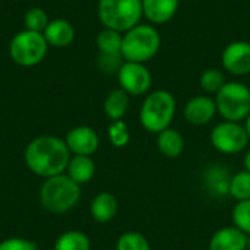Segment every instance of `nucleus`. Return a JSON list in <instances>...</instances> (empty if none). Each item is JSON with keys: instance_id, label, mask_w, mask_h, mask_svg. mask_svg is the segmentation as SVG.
<instances>
[{"instance_id": "1", "label": "nucleus", "mask_w": 250, "mask_h": 250, "mask_svg": "<svg viewBox=\"0 0 250 250\" xmlns=\"http://www.w3.org/2000/svg\"><path fill=\"white\" fill-rule=\"evenodd\" d=\"M23 157L29 171L42 179L66 173L72 158L64 139L50 135L32 139L26 145Z\"/></svg>"}, {"instance_id": "2", "label": "nucleus", "mask_w": 250, "mask_h": 250, "mask_svg": "<svg viewBox=\"0 0 250 250\" xmlns=\"http://www.w3.org/2000/svg\"><path fill=\"white\" fill-rule=\"evenodd\" d=\"M41 207L54 215L73 209L81 201V186L75 183L66 173L44 179L40 188Z\"/></svg>"}, {"instance_id": "3", "label": "nucleus", "mask_w": 250, "mask_h": 250, "mask_svg": "<svg viewBox=\"0 0 250 250\" xmlns=\"http://www.w3.org/2000/svg\"><path fill=\"white\" fill-rule=\"evenodd\" d=\"M176 98L167 89H155L149 92L139 110V122L142 127L151 133H160L170 127L176 116Z\"/></svg>"}, {"instance_id": "4", "label": "nucleus", "mask_w": 250, "mask_h": 250, "mask_svg": "<svg viewBox=\"0 0 250 250\" xmlns=\"http://www.w3.org/2000/svg\"><path fill=\"white\" fill-rule=\"evenodd\" d=\"M161 47L158 29L151 23H138L123 34L122 57L125 62L146 63L157 56Z\"/></svg>"}, {"instance_id": "5", "label": "nucleus", "mask_w": 250, "mask_h": 250, "mask_svg": "<svg viewBox=\"0 0 250 250\" xmlns=\"http://www.w3.org/2000/svg\"><path fill=\"white\" fill-rule=\"evenodd\" d=\"M97 13L104 28L125 34L144 16L142 0H100Z\"/></svg>"}, {"instance_id": "6", "label": "nucleus", "mask_w": 250, "mask_h": 250, "mask_svg": "<svg viewBox=\"0 0 250 250\" xmlns=\"http://www.w3.org/2000/svg\"><path fill=\"white\" fill-rule=\"evenodd\" d=\"M215 104L224 120L240 123L250 114V88L242 82H227L215 94Z\"/></svg>"}, {"instance_id": "7", "label": "nucleus", "mask_w": 250, "mask_h": 250, "mask_svg": "<svg viewBox=\"0 0 250 250\" xmlns=\"http://www.w3.org/2000/svg\"><path fill=\"white\" fill-rule=\"evenodd\" d=\"M47 51L48 42L45 41L44 34L29 29L18 32L9 44L10 59L22 67H31L41 63Z\"/></svg>"}, {"instance_id": "8", "label": "nucleus", "mask_w": 250, "mask_h": 250, "mask_svg": "<svg viewBox=\"0 0 250 250\" xmlns=\"http://www.w3.org/2000/svg\"><path fill=\"white\" fill-rule=\"evenodd\" d=\"M211 145L221 154H239L249 145V136L239 122L224 120L215 125L209 135Z\"/></svg>"}, {"instance_id": "9", "label": "nucleus", "mask_w": 250, "mask_h": 250, "mask_svg": "<svg viewBox=\"0 0 250 250\" xmlns=\"http://www.w3.org/2000/svg\"><path fill=\"white\" fill-rule=\"evenodd\" d=\"M120 88L133 97L145 95L152 85V75L145 63L125 62L117 70Z\"/></svg>"}, {"instance_id": "10", "label": "nucleus", "mask_w": 250, "mask_h": 250, "mask_svg": "<svg viewBox=\"0 0 250 250\" xmlns=\"http://www.w3.org/2000/svg\"><path fill=\"white\" fill-rule=\"evenodd\" d=\"M223 67L236 76H245L250 73V42L249 41H233L221 54Z\"/></svg>"}, {"instance_id": "11", "label": "nucleus", "mask_w": 250, "mask_h": 250, "mask_svg": "<svg viewBox=\"0 0 250 250\" xmlns=\"http://www.w3.org/2000/svg\"><path fill=\"white\" fill-rule=\"evenodd\" d=\"M64 142L70 154L91 157L100 146V136L89 126H76L66 133Z\"/></svg>"}, {"instance_id": "12", "label": "nucleus", "mask_w": 250, "mask_h": 250, "mask_svg": "<svg viewBox=\"0 0 250 250\" xmlns=\"http://www.w3.org/2000/svg\"><path fill=\"white\" fill-rule=\"evenodd\" d=\"M217 104L215 100L208 97V95H196L190 98L185 108H183V116L189 125L193 126H205L217 114Z\"/></svg>"}, {"instance_id": "13", "label": "nucleus", "mask_w": 250, "mask_h": 250, "mask_svg": "<svg viewBox=\"0 0 250 250\" xmlns=\"http://www.w3.org/2000/svg\"><path fill=\"white\" fill-rule=\"evenodd\" d=\"M209 250H248V234L234 226L217 230L208 243Z\"/></svg>"}, {"instance_id": "14", "label": "nucleus", "mask_w": 250, "mask_h": 250, "mask_svg": "<svg viewBox=\"0 0 250 250\" xmlns=\"http://www.w3.org/2000/svg\"><path fill=\"white\" fill-rule=\"evenodd\" d=\"M180 0H142V13L151 25H163L174 18Z\"/></svg>"}, {"instance_id": "15", "label": "nucleus", "mask_w": 250, "mask_h": 250, "mask_svg": "<svg viewBox=\"0 0 250 250\" xmlns=\"http://www.w3.org/2000/svg\"><path fill=\"white\" fill-rule=\"evenodd\" d=\"M44 37L48 45L64 48L72 44L75 40V28L73 25L63 18H57L48 22V25L44 29Z\"/></svg>"}, {"instance_id": "16", "label": "nucleus", "mask_w": 250, "mask_h": 250, "mask_svg": "<svg viewBox=\"0 0 250 250\" xmlns=\"http://www.w3.org/2000/svg\"><path fill=\"white\" fill-rule=\"evenodd\" d=\"M95 163L88 155H73L67 164L66 174L79 186L89 183L95 176Z\"/></svg>"}, {"instance_id": "17", "label": "nucleus", "mask_w": 250, "mask_h": 250, "mask_svg": "<svg viewBox=\"0 0 250 250\" xmlns=\"http://www.w3.org/2000/svg\"><path fill=\"white\" fill-rule=\"evenodd\" d=\"M119 209L117 198L110 192L98 193L91 202V215L97 223H108L111 221Z\"/></svg>"}, {"instance_id": "18", "label": "nucleus", "mask_w": 250, "mask_h": 250, "mask_svg": "<svg viewBox=\"0 0 250 250\" xmlns=\"http://www.w3.org/2000/svg\"><path fill=\"white\" fill-rule=\"evenodd\" d=\"M157 148L166 158H177L185 151V139L182 133L173 127H167L157 136Z\"/></svg>"}, {"instance_id": "19", "label": "nucleus", "mask_w": 250, "mask_h": 250, "mask_svg": "<svg viewBox=\"0 0 250 250\" xmlns=\"http://www.w3.org/2000/svg\"><path fill=\"white\" fill-rule=\"evenodd\" d=\"M129 94L122 88L113 89L104 100V113L110 120H122L129 108Z\"/></svg>"}, {"instance_id": "20", "label": "nucleus", "mask_w": 250, "mask_h": 250, "mask_svg": "<svg viewBox=\"0 0 250 250\" xmlns=\"http://www.w3.org/2000/svg\"><path fill=\"white\" fill-rule=\"evenodd\" d=\"M53 250H91V240L83 231L70 230L57 237Z\"/></svg>"}, {"instance_id": "21", "label": "nucleus", "mask_w": 250, "mask_h": 250, "mask_svg": "<svg viewBox=\"0 0 250 250\" xmlns=\"http://www.w3.org/2000/svg\"><path fill=\"white\" fill-rule=\"evenodd\" d=\"M122 42H123V34L117 32L114 29L104 28L97 35V47L101 54L105 56H117L122 54Z\"/></svg>"}, {"instance_id": "22", "label": "nucleus", "mask_w": 250, "mask_h": 250, "mask_svg": "<svg viewBox=\"0 0 250 250\" xmlns=\"http://www.w3.org/2000/svg\"><path fill=\"white\" fill-rule=\"evenodd\" d=\"M229 193L237 202L250 199V171H239L230 179Z\"/></svg>"}, {"instance_id": "23", "label": "nucleus", "mask_w": 250, "mask_h": 250, "mask_svg": "<svg viewBox=\"0 0 250 250\" xmlns=\"http://www.w3.org/2000/svg\"><path fill=\"white\" fill-rule=\"evenodd\" d=\"M226 83V75L220 69H207L199 78V86L208 94H217Z\"/></svg>"}, {"instance_id": "24", "label": "nucleus", "mask_w": 250, "mask_h": 250, "mask_svg": "<svg viewBox=\"0 0 250 250\" xmlns=\"http://www.w3.org/2000/svg\"><path fill=\"white\" fill-rule=\"evenodd\" d=\"M116 250H151V246L144 234L138 231H127L117 239Z\"/></svg>"}, {"instance_id": "25", "label": "nucleus", "mask_w": 250, "mask_h": 250, "mask_svg": "<svg viewBox=\"0 0 250 250\" xmlns=\"http://www.w3.org/2000/svg\"><path fill=\"white\" fill-rule=\"evenodd\" d=\"M230 176L221 167H214L207 176V183L215 195H227L230 186Z\"/></svg>"}, {"instance_id": "26", "label": "nucleus", "mask_w": 250, "mask_h": 250, "mask_svg": "<svg viewBox=\"0 0 250 250\" xmlns=\"http://www.w3.org/2000/svg\"><path fill=\"white\" fill-rule=\"evenodd\" d=\"M108 139L116 148H125L130 142L129 126L123 120H114L108 126Z\"/></svg>"}, {"instance_id": "27", "label": "nucleus", "mask_w": 250, "mask_h": 250, "mask_svg": "<svg viewBox=\"0 0 250 250\" xmlns=\"http://www.w3.org/2000/svg\"><path fill=\"white\" fill-rule=\"evenodd\" d=\"M233 224L245 234H250V199L240 201L234 205L231 212Z\"/></svg>"}, {"instance_id": "28", "label": "nucleus", "mask_w": 250, "mask_h": 250, "mask_svg": "<svg viewBox=\"0 0 250 250\" xmlns=\"http://www.w3.org/2000/svg\"><path fill=\"white\" fill-rule=\"evenodd\" d=\"M23 22H25L26 29L35 31V32H44V29L50 21H48L47 13L41 7H32L25 13Z\"/></svg>"}, {"instance_id": "29", "label": "nucleus", "mask_w": 250, "mask_h": 250, "mask_svg": "<svg viewBox=\"0 0 250 250\" xmlns=\"http://www.w3.org/2000/svg\"><path fill=\"white\" fill-rule=\"evenodd\" d=\"M0 250H37V245L28 239L10 237L0 242Z\"/></svg>"}, {"instance_id": "30", "label": "nucleus", "mask_w": 250, "mask_h": 250, "mask_svg": "<svg viewBox=\"0 0 250 250\" xmlns=\"http://www.w3.org/2000/svg\"><path fill=\"white\" fill-rule=\"evenodd\" d=\"M243 164H245V170H246V171H250V149L246 152V155H245Z\"/></svg>"}, {"instance_id": "31", "label": "nucleus", "mask_w": 250, "mask_h": 250, "mask_svg": "<svg viewBox=\"0 0 250 250\" xmlns=\"http://www.w3.org/2000/svg\"><path fill=\"white\" fill-rule=\"evenodd\" d=\"M245 129L248 132V136H249V142H250V114L248 116V119L245 120Z\"/></svg>"}, {"instance_id": "32", "label": "nucleus", "mask_w": 250, "mask_h": 250, "mask_svg": "<svg viewBox=\"0 0 250 250\" xmlns=\"http://www.w3.org/2000/svg\"><path fill=\"white\" fill-rule=\"evenodd\" d=\"M248 250H250V234L248 236Z\"/></svg>"}]
</instances>
